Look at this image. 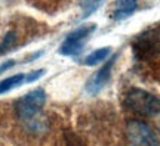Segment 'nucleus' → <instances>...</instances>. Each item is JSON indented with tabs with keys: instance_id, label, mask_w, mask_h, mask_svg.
<instances>
[{
	"instance_id": "f257e3e1",
	"label": "nucleus",
	"mask_w": 160,
	"mask_h": 146,
	"mask_svg": "<svg viewBox=\"0 0 160 146\" xmlns=\"http://www.w3.org/2000/svg\"><path fill=\"white\" fill-rule=\"evenodd\" d=\"M46 102V93L43 89H34L19 97L15 103V112L30 130L40 131L46 125V120L42 114V108Z\"/></svg>"
},
{
	"instance_id": "f03ea898",
	"label": "nucleus",
	"mask_w": 160,
	"mask_h": 146,
	"mask_svg": "<svg viewBox=\"0 0 160 146\" xmlns=\"http://www.w3.org/2000/svg\"><path fill=\"white\" fill-rule=\"evenodd\" d=\"M125 106L139 115L156 117L160 114V99L142 89H131L125 96Z\"/></svg>"
},
{
	"instance_id": "7ed1b4c3",
	"label": "nucleus",
	"mask_w": 160,
	"mask_h": 146,
	"mask_svg": "<svg viewBox=\"0 0 160 146\" xmlns=\"http://www.w3.org/2000/svg\"><path fill=\"white\" fill-rule=\"evenodd\" d=\"M126 137L129 146H160L156 133L147 123L131 120L126 124Z\"/></svg>"
},
{
	"instance_id": "20e7f679",
	"label": "nucleus",
	"mask_w": 160,
	"mask_h": 146,
	"mask_svg": "<svg viewBox=\"0 0 160 146\" xmlns=\"http://www.w3.org/2000/svg\"><path fill=\"white\" fill-rule=\"evenodd\" d=\"M97 28L95 24H86L79 28L73 30L71 33L67 34V37L64 39L62 45L59 47V53L64 56H76L85 47V40L93 33V30Z\"/></svg>"
},
{
	"instance_id": "39448f33",
	"label": "nucleus",
	"mask_w": 160,
	"mask_h": 146,
	"mask_svg": "<svg viewBox=\"0 0 160 146\" xmlns=\"http://www.w3.org/2000/svg\"><path fill=\"white\" fill-rule=\"evenodd\" d=\"M133 52L139 59H150L160 52V31L147 30L133 41Z\"/></svg>"
},
{
	"instance_id": "423d86ee",
	"label": "nucleus",
	"mask_w": 160,
	"mask_h": 146,
	"mask_svg": "<svg viewBox=\"0 0 160 146\" xmlns=\"http://www.w3.org/2000/svg\"><path fill=\"white\" fill-rule=\"evenodd\" d=\"M116 58H117L116 55L111 56L102 67L98 69L97 73L92 75L91 78L88 80V83H86V92L88 93L95 95L99 90H102L104 86L108 83L110 77H111V69H113V65H114V62H116Z\"/></svg>"
},
{
	"instance_id": "0eeeda50",
	"label": "nucleus",
	"mask_w": 160,
	"mask_h": 146,
	"mask_svg": "<svg viewBox=\"0 0 160 146\" xmlns=\"http://www.w3.org/2000/svg\"><path fill=\"white\" fill-rule=\"evenodd\" d=\"M137 6H138L137 0H116L113 19H116V21L126 19L137 11Z\"/></svg>"
},
{
	"instance_id": "6e6552de",
	"label": "nucleus",
	"mask_w": 160,
	"mask_h": 146,
	"mask_svg": "<svg viewBox=\"0 0 160 146\" xmlns=\"http://www.w3.org/2000/svg\"><path fill=\"white\" fill-rule=\"evenodd\" d=\"M108 55H110V47H101V49H97V50H93L92 53H89L83 59V64L88 65V67H93V65L101 64L104 59H107Z\"/></svg>"
},
{
	"instance_id": "1a4fd4ad",
	"label": "nucleus",
	"mask_w": 160,
	"mask_h": 146,
	"mask_svg": "<svg viewBox=\"0 0 160 146\" xmlns=\"http://www.w3.org/2000/svg\"><path fill=\"white\" fill-rule=\"evenodd\" d=\"M24 83H25V74H17V75L3 78L0 81V95L12 90L13 87H18V86L24 84Z\"/></svg>"
},
{
	"instance_id": "9d476101",
	"label": "nucleus",
	"mask_w": 160,
	"mask_h": 146,
	"mask_svg": "<svg viewBox=\"0 0 160 146\" xmlns=\"http://www.w3.org/2000/svg\"><path fill=\"white\" fill-rule=\"evenodd\" d=\"M13 41H15V33H13V31H9V33L5 35V39H3V41H2V45H0V53L8 50V49L12 46Z\"/></svg>"
},
{
	"instance_id": "9b49d317",
	"label": "nucleus",
	"mask_w": 160,
	"mask_h": 146,
	"mask_svg": "<svg viewBox=\"0 0 160 146\" xmlns=\"http://www.w3.org/2000/svg\"><path fill=\"white\" fill-rule=\"evenodd\" d=\"M43 74H45V69H36L33 73L27 74V75H25V83H33V81H36L37 78H40Z\"/></svg>"
},
{
	"instance_id": "f8f14e48",
	"label": "nucleus",
	"mask_w": 160,
	"mask_h": 146,
	"mask_svg": "<svg viewBox=\"0 0 160 146\" xmlns=\"http://www.w3.org/2000/svg\"><path fill=\"white\" fill-rule=\"evenodd\" d=\"M12 65H15V61H8V62H5V64H2L0 65V74L3 73V71H6V69H9V68L12 67Z\"/></svg>"
}]
</instances>
